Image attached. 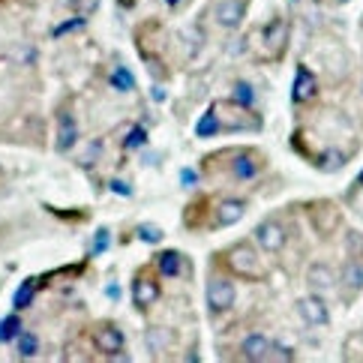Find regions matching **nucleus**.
Listing matches in <instances>:
<instances>
[{"instance_id": "nucleus-8", "label": "nucleus", "mask_w": 363, "mask_h": 363, "mask_svg": "<svg viewBox=\"0 0 363 363\" xmlns=\"http://www.w3.org/2000/svg\"><path fill=\"white\" fill-rule=\"evenodd\" d=\"M264 36V51L270 60H279L285 55V48H289V24H285V18H274L267 24V28L262 30Z\"/></svg>"}, {"instance_id": "nucleus-30", "label": "nucleus", "mask_w": 363, "mask_h": 363, "mask_svg": "<svg viewBox=\"0 0 363 363\" xmlns=\"http://www.w3.org/2000/svg\"><path fill=\"white\" fill-rule=\"evenodd\" d=\"M106 250H108V228H99V235H96V240H94V252L102 255Z\"/></svg>"}, {"instance_id": "nucleus-24", "label": "nucleus", "mask_w": 363, "mask_h": 363, "mask_svg": "<svg viewBox=\"0 0 363 363\" xmlns=\"http://www.w3.org/2000/svg\"><path fill=\"white\" fill-rule=\"evenodd\" d=\"M33 294H36V282L21 285L18 294H16V309H28V306H30V301H33Z\"/></svg>"}, {"instance_id": "nucleus-31", "label": "nucleus", "mask_w": 363, "mask_h": 363, "mask_svg": "<svg viewBox=\"0 0 363 363\" xmlns=\"http://www.w3.org/2000/svg\"><path fill=\"white\" fill-rule=\"evenodd\" d=\"M111 189L118 192V196H133V186H129L126 180H111Z\"/></svg>"}, {"instance_id": "nucleus-20", "label": "nucleus", "mask_w": 363, "mask_h": 363, "mask_svg": "<svg viewBox=\"0 0 363 363\" xmlns=\"http://www.w3.org/2000/svg\"><path fill=\"white\" fill-rule=\"evenodd\" d=\"M24 330V324L18 315H6L4 321H0V345L4 342H12V340H18V333Z\"/></svg>"}, {"instance_id": "nucleus-18", "label": "nucleus", "mask_w": 363, "mask_h": 363, "mask_svg": "<svg viewBox=\"0 0 363 363\" xmlns=\"http://www.w3.org/2000/svg\"><path fill=\"white\" fill-rule=\"evenodd\" d=\"M108 82H111L114 90H121V94H133V90H135V75L129 72L123 63H118V67L111 69V79Z\"/></svg>"}, {"instance_id": "nucleus-10", "label": "nucleus", "mask_w": 363, "mask_h": 363, "mask_svg": "<svg viewBox=\"0 0 363 363\" xmlns=\"http://www.w3.org/2000/svg\"><path fill=\"white\" fill-rule=\"evenodd\" d=\"M79 141V123H75V114L63 106L57 111V135H55V147L57 153H69Z\"/></svg>"}, {"instance_id": "nucleus-35", "label": "nucleus", "mask_w": 363, "mask_h": 363, "mask_svg": "<svg viewBox=\"0 0 363 363\" xmlns=\"http://www.w3.org/2000/svg\"><path fill=\"white\" fill-rule=\"evenodd\" d=\"M0 184H4V168H0Z\"/></svg>"}, {"instance_id": "nucleus-27", "label": "nucleus", "mask_w": 363, "mask_h": 363, "mask_svg": "<svg viewBox=\"0 0 363 363\" xmlns=\"http://www.w3.org/2000/svg\"><path fill=\"white\" fill-rule=\"evenodd\" d=\"M138 238L147 240V243H160V240H162V231H160L157 225H141V228H138Z\"/></svg>"}, {"instance_id": "nucleus-21", "label": "nucleus", "mask_w": 363, "mask_h": 363, "mask_svg": "<svg viewBox=\"0 0 363 363\" xmlns=\"http://www.w3.org/2000/svg\"><path fill=\"white\" fill-rule=\"evenodd\" d=\"M342 282H345L352 291H360V289H363V267H360L357 262H348V264L342 267Z\"/></svg>"}, {"instance_id": "nucleus-2", "label": "nucleus", "mask_w": 363, "mask_h": 363, "mask_svg": "<svg viewBox=\"0 0 363 363\" xmlns=\"http://www.w3.org/2000/svg\"><path fill=\"white\" fill-rule=\"evenodd\" d=\"M211 108L219 118V126L231 129V133H235V129H262V121H258L246 106L235 102V99H219V102H213Z\"/></svg>"}, {"instance_id": "nucleus-6", "label": "nucleus", "mask_w": 363, "mask_h": 363, "mask_svg": "<svg viewBox=\"0 0 363 363\" xmlns=\"http://www.w3.org/2000/svg\"><path fill=\"white\" fill-rule=\"evenodd\" d=\"M252 238H255V243H258V250L262 252H279L282 246H285V228H282V223H277V219H264V223H258L255 225V231H252Z\"/></svg>"}, {"instance_id": "nucleus-32", "label": "nucleus", "mask_w": 363, "mask_h": 363, "mask_svg": "<svg viewBox=\"0 0 363 363\" xmlns=\"http://www.w3.org/2000/svg\"><path fill=\"white\" fill-rule=\"evenodd\" d=\"M180 180H184V186H196L199 184V174L192 172V168H184V172H180Z\"/></svg>"}, {"instance_id": "nucleus-22", "label": "nucleus", "mask_w": 363, "mask_h": 363, "mask_svg": "<svg viewBox=\"0 0 363 363\" xmlns=\"http://www.w3.org/2000/svg\"><path fill=\"white\" fill-rule=\"evenodd\" d=\"M219 129H223V126H219V118H216L213 108H211V111H204V118L199 121L196 135H199V138H211V135H216V133H219Z\"/></svg>"}, {"instance_id": "nucleus-15", "label": "nucleus", "mask_w": 363, "mask_h": 363, "mask_svg": "<svg viewBox=\"0 0 363 363\" xmlns=\"http://www.w3.org/2000/svg\"><path fill=\"white\" fill-rule=\"evenodd\" d=\"M318 94V82H315V75L309 72L306 67H297V75H294V90H291V99L301 106V102H309V99H315Z\"/></svg>"}, {"instance_id": "nucleus-4", "label": "nucleus", "mask_w": 363, "mask_h": 363, "mask_svg": "<svg viewBox=\"0 0 363 363\" xmlns=\"http://www.w3.org/2000/svg\"><path fill=\"white\" fill-rule=\"evenodd\" d=\"M204 294H207V309H211L213 315H223L238 303L235 282L225 279V277H211L207 279V291Z\"/></svg>"}, {"instance_id": "nucleus-13", "label": "nucleus", "mask_w": 363, "mask_h": 363, "mask_svg": "<svg viewBox=\"0 0 363 363\" xmlns=\"http://www.w3.org/2000/svg\"><path fill=\"white\" fill-rule=\"evenodd\" d=\"M243 216H246V201H240V199H223L213 207V225L216 228L238 225Z\"/></svg>"}, {"instance_id": "nucleus-9", "label": "nucleus", "mask_w": 363, "mask_h": 363, "mask_svg": "<svg viewBox=\"0 0 363 363\" xmlns=\"http://www.w3.org/2000/svg\"><path fill=\"white\" fill-rule=\"evenodd\" d=\"M264 168V160L258 150H238L235 160H231V174H235L240 184H246V180H255L258 174H262Z\"/></svg>"}, {"instance_id": "nucleus-7", "label": "nucleus", "mask_w": 363, "mask_h": 363, "mask_svg": "<svg viewBox=\"0 0 363 363\" xmlns=\"http://www.w3.org/2000/svg\"><path fill=\"white\" fill-rule=\"evenodd\" d=\"M153 267H157V274L162 279H180V277H186L192 270L189 262H186V255L180 250H162V252H157V258H153Z\"/></svg>"}, {"instance_id": "nucleus-17", "label": "nucleus", "mask_w": 363, "mask_h": 363, "mask_svg": "<svg viewBox=\"0 0 363 363\" xmlns=\"http://www.w3.org/2000/svg\"><path fill=\"white\" fill-rule=\"evenodd\" d=\"M168 342H172V333H168V328H147V330H145V345H147V352L162 354V352H168Z\"/></svg>"}, {"instance_id": "nucleus-33", "label": "nucleus", "mask_w": 363, "mask_h": 363, "mask_svg": "<svg viewBox=\"0 0 363 363\" xmlns=\"http://www.w3.org/2000/svg\"><path fill=\"white\" fill-rule=\"evenodd\" d=\"M118 6H123V9H133V6H135V0H118Z\"/></svg>"}, {"instance_id": "nucleus-28", "label": "nucleus", "mask_w": 363, "mask_h": 363, "mask_svg": "<svg viewBox=\"0 0 363 363\" xmlns=\"http://www.w3.org/2000/svg\"><path fill=\"white\" fill-rule=\"evenodd\" d=\"M267 360H294V352L291 348H285V345H270V354H267Z\"/></svg>"}, {"instance_id": "nucleus-3", "label": "nucleus", "mask_w": 363, "mask_h": 363, "mask_svg": "<svg viewBox=\"0 0 363 363\" xmlns=\"http://www.w3.org/2000/svg\"><path fill=\"white\" fill-rule=\"evenodd\" d=\"M123 345H126V336H123V330L114 321H96L94 324V348L99 354H106L111 360L126 357V354H121Z\"/></svg>"}, {"instance_id": "nucleus-34", "label": "nucleus", "mask_w": 363, "mask_h": 363, "mask_svg": "<svg viewBox=\"0 0 363 363\" xmlns=\"http://www.w3.org/2000/svg\"><path fill=\"white\" fill-rule=\"evenodd\" d=\"M165 4H168V9H177V6H180V0H165Z\"/></svg>"}, {"instance_id": "nucleus-12", "label": "nucleus", "mask_w": 363, "mask_h": 363, "mask_svg": "<svg viewBox=\"0 0 363 363\" xmlns=\"http://www.w3.org/2000/svg\"><path fill=\"white\" fill-rule=\"evenodd\" d=\"M297 313H301V318L309 324V328H328L330 324V313L318 294H309L303 301H297Z\"/></svg>"}, {"instance_id": "nucleus-5", "label": "nucleus", "mask_w": 363, "mask_h": 363, "mask_svg": "<svg viewBox=\"0 0 363 363\" xmlns=\"http://www.w3.org/2000/svg\"><path fill=\"white\" fill-rule=\"evenodd\" d=\"M162 297V289H160V279H153L150 270H138L135 279H133V303L145 313L150 309Z\"/></svg>"}, {"instance_id": "nucleus-1", "label": "nucleus", "mask_w": 363, "mask_h": 363, "mask_svg": "<svg viewBox=\"0 0 363 363\" xmlns=\"http://www.w3.org/2000/svg\"><path fill=\"white\" fill-rule=\"evenodd\" d=\"M225 255V264L235 277L240 279H264V264H262V255H258L250 243H235L231 250L223 252Z\"/></svg>"}, {"instance_id": "nucleus-19", "label": "nucleus", "mask_w": 363, "mask_h": 363, "mask_svg": "<svg viewBox=\"0 0 363 363\" xmlns=\"http://www.w3.org/2000/svg\"><path fill=\"white\" fill-rule=\"evenodd\" d=\"M36 354H40V336H36L33 330H21L18 333V357L30 360Z\"/></svg>"}, {"instance_id": "nucleus-25", "label": "nucleus", "mask_w": 363, "mask_h": 363, "mask_svg": "<svg viewBox=\"0 0 363 363\" xmlns=\"http://www.w3.org/2000/svg\"><path fill=\"white\" fill-rule=\"evenodd\" d=\"M67 4L75 9V16H82V18H87L90 12H94L96 6H99V0H67Z\"/></svg>"}, {"instance_id": "nucleus-16", "label": "nucleus", "mask_w": 363, "mask_h": 363, "mask_svg": "<svg viewBox=\"0 0 363 363\" xmlns=\"http://www.w3.org/2000/svg\"><path fill=\"white\" fill-rule=\"evenodd\" d=\"M306 282L313 289V294H328L333 289V270L328 264H313L306 274Z\"/></svg>"}, {"instance_id": "nucleus-11", "label": "nucleus", "mask_w": 363, "mask_h": 363, "mask_svg": "<svg viewBox=\"0 0 363 363\" xmlns=\"http://www.w3.org/2000/svg\"><path fill=\"white\" fill-rule=\"evenodd\" d=\"M213 18H216L219 28H225V30L240 28L243 18H246V0H216Z\"/></svg>"}, {"instance_id": "nucleus-29", "label": "nucleus", "mask_w": 363, "mask_h": 363, "mask_svg": "<svg viewBox=\"0 0 363 363\" xmlns=\"http://www.w3.org/2000/svg\"><path fill=\"white\" fill-rule=\"evenodd\" d=\"M345 243H348V252H352V255L363 252V235H357V231H348V238H345Z\"/></svg>"}, {"instance_id": "nucleus-23", "label": "nucleus", "mask_w": 363, "mask_h": 363, "mask_svg": "<svg viewBox=\"0 0 363 363\" xmlns=\"http://www.w3.org/2000/svg\"><path fill=\"white\" fill-rule=\"evenodd\" d=\"M235 102H240V106H246V108H252L255 106V90H252V84L250 82H238L235 84V96H231Z\"/></svg>"}, {"instance_id": "nucleus-36", "label": "nucleus", "mask_w": 363, "mask_h": 363, "mask_svg": "<svg viewBox=\"0 0 363 363\" xmlns=\"http://www.w3.org/2000/svg\"><path fill=\"white\" fill-rule=\"evenodd\" d=\"M340 4H348V0H340Z\"/></svg>"}, {"instance_id": "nucleus-14", "label": "nucleus", "mask_w": 363, "mask_h": 363, "mask_svg": "<svg viewBox=\"0 0 363 363\" xmlns=\"http://www.w3.org/2000/svg\"><path fill=\"white\" fill-rule=\"evenodd\" d=\"M270 345H274V340H267L264 333H250L240 342V357L243 360H252V363H262L270 354Z\"/></svg>"}, {"instance_id": "nucleus-26", "label": "nucleus", "mask_w": 363, "mask_h": 363, "mask_svg": "<svg viewBox=\"0 0 363 363\" xmlns=\"http://www.w3.org/2000/svg\"><path fill=\"white\" fill-rule=\"evenodd\" d=\"M145 141H147V133H145L141 126H135V129H133V135H129V138L123 141V147H126V150H133V147H141Z\"/></svg>"}]
</instances>
